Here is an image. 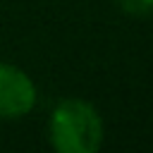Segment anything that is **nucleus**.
<instances>
[{
  "label": "nucleus",
  "mask_w": 153,
  "mask_h": 153,
  "mask_svg": "<svg viewBox=\"0 0 153 153\" xmlns=\"http://www.w3.org/2000/svg\"><path fill=\"white\" fill-rule=\"evenodd\" d=\"M36 84L24 69L0 62V120L29 115L36 105Z\"/></svg>",
  "instance_id": "2"
},
{
  "label": "nucleus",
  "mask_w": 153,
  "mask_h": 153,
  "mask_svg": "<svg viewBox=\"0 0 153 153\" xmlns=\"http://www.w3.org/2000/svg\"><path fill=\"white\" fill-rule=\"evenodd\" d=\"M103 117L84 98H65L48 120V141L57 153H96L103 146Z\"/></svg>",
  "instance_id": "1"
},
{
  "label": "nucleus",
  "mask_w": 153,
  "mask_h": 153,
  "mask_svg": "<svg viewBox=\"0 0 153 153\" xmlns=\"http://www.w3.org/2000/svg\"><path fill=\"white\" fill-rule=\"evenodd\" d=\"M115 2L129 17H148L153 12V0H115Z\"/></svg>",
  "instance_id": "3"
}]
</instances>
